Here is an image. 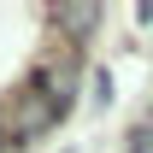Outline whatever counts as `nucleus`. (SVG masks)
<instances>
[{
	"instance_id": "nucleus-1",
	"label": "nucleus",
	"mask_w": 153,
	"mask_h": 153,
	"mask_svg": "<svg viewBox=\"0 0 153 153\" xmlns=\"http://www.w3.org/2000/svg\"><path fill=\"white\" fill-rule=\"evenodd\" d=\"M130 153H153V124H135L130 130Z\"/></svg>"
},
{
	"instance_id": "nucleus-2",
	"label": "nucleus",
	"mask_w": 153,
	"mask_h": 153,
	"mask_svg": "<svg viewBox=\"0 0 153 153\" xmlns=\"http://www.w3.org/2000/svg\"><path fill=\"white\" fill-rule=\"evenodd\" d=\"M6 147H18V135H12V124L0 118V153H6Z\"/></svg>"
}]
</instances>
